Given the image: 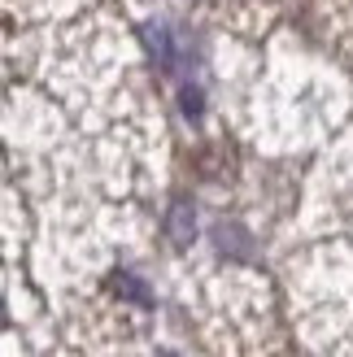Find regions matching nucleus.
<instances>
[{
	"label": "nucleus",
	"instance_id": "obj_1",
	"mask_svg": "<svg viewBox=\"0 0 353 357\" xmlns=\"http://www.w3.org/2000/svg\"><path fill=\"white\" fill-rule=\"evenodd\" d=\"M174 236H179V240L188 236V213L183 209H174Z\"/></svg>",
	"mask_w": 353,
	"mask_h": 357
}]
</instances>
